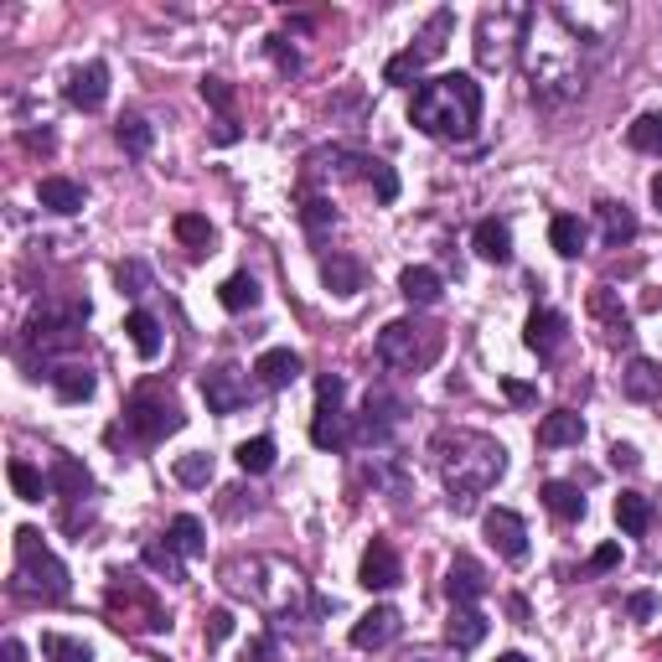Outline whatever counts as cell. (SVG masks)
I'll list each match as a JSON object with an SVG mask.
<instances>
[{
  "label": "cell",
  "instance_id": "cell-1",
  "mask_svg": "<svg viewBox=\"0 0 662 662\" xmlns=\"http://www.w3.org/2000/svg\"><path fill=\"white\" fill-rule=\"evenodd\" d=\"M409 120L430 140H471L482 124V83L471 73H440L414 89Z\"/></svg>",
  "mask_w": 662,
  "mask_h": 662
},
{
  "label": "cell",
  "instance_id": "cell-2",
  "mask_svg": "<svg viewBox=\"0 0 662 662\" xmlns=\"http://www.w3.org/2000/svg\"><path fill=\"white\" fill-rule=\"evenodd\" d=\"M430 455H435L440 482L455 492V502L492 492L496 477L508 471V451L492 435H482V430H440L430 440Z\"/></svg>",
  "mask_w": 662,
  "mask_h": 662
},
{
  "label": "cell",
  "instance_id": "cell-3",
  "mask_svg": "<svg viewBox=\"0 0 662 662\" xmlns=\"http://www.w3.org/2000/svg\"><path fill=\"white\" fill-rule=\"evenodd\" d=\"M16 595L31 601H68V570L62 559L42 543L37 528H16Z\"/></svg>",
  "mask_w": 662,
  "mask_h": 662
},
{
  "label": "cell",
  "instance_id": "cell-4",
  "mask_svg": "<svg viewBox=\"0 0 662 662\" xmlns=\"http://www.w3.org/2000/svg\"><path fill=\"white\" fill-rule=\"evenodd\" d=\"M440 347H445V331L414 317L389 321V327L378 331V362L393 368V373H424L440 358Z\"/></svg>",
  "mask_w": 662,
  "mask_h": 662
},
{
  "label": "cell",
  "instance_id": "cell-5",
  "mask_svg": "<svg viewBox=\"0 0 662 662\" xmlns=\"http://www.w3.org/2000/svg\"><path fill=\"white\" fill-rule=\"evenodd\" d=\"M109 621L120 626V632H165L171 621H165L161 601H156V590L136 574H109Z\"/></svg>",
  "mask_w": 662,
  "mask_h": 662
},
{
  "label": "cell",
  "instance_id": "cell-6",
  "mask_svg": "<svg viewBox=\"0 0 662 662\" xmlns=\"http://www.w3.org/2000/svg\"><path fill=\"white\" fill-rule=\"evenodd\" d=\"M181 424L187 420H181L177 399L161 389H140V393H130V404H124V430H130L140 445H161L165 435H177Z\"/></svg>",
  "mask_w": 662,
  "mask_h": 662
},
{
  "label": "cell",
  "instance_id": "cell-7",
  "mask_svg": "<svg viewBox=\"0 0 662 662\" xmlns=\"http://www.w3.org/2000/svg\"><path fill=\"white\" fill-rule=\"evenodd\" d=\"M202 399H208L212 414H233V409H243L249 404V378H243V368H233V362L208 368V373H202Z\"/></svg>",
  "mask_w": 662,
  "mask_h": 662
},
{
  "label": "cell",
  "instance_id": "cell-8",
  "mask_svg": "<svg viewBox=\"0 0 662 662\" xmlns=\"http://www.w3.org/2000/svg\"><path fill=\"white\" fill-rule=\"evenodd\" d=\"M482 528H487V543H492L508 564H523L528 559V523L512 508H487Z\"/></svg>",
  "mask_w": 662,
  "mask_h": 662
},
{
  "label": "cell",
  "instance_id": "cell-9",
  "mask_svg": "<svg viewBox=\"0 0 662 662\" xmlns=\"http://www.w3.org/2000/svg\"><path fill=\"white\" fill-rule=\"evenodd\" d=\"M358 580H362L368 590H393L399 580H404L399 549H393L389 539H373V543H368V554H362V564H358Z\"/></svg>",
  "mask_w": 662,
  "mask_h": 662
},
{
  "label": "cell",
  "instance_id": "cell-10",
  "mask_svg": "<svg viewBox=\"0 0 662 662\" xmlns=\"http://www.w3.org/2000/svg\"><path fill=\"white\" fill-rule=\"evenodd\" d=\"M590 317L601 321V331H605V342H626L632 337V311L621 305V295L611 285H595L590 290Z\"/></svg>",
  "mask_w": 662,
  "mask_h": 662
},
{
  "label": "cell",
  "instance_id": "cell-11",
  "mask_svg": "<svg viewBox=\"0 0 662 662\" xmlns=\"http://www.w3.org/2000/svg\"><path fill=\"white\" fill-rule=\"evenodd\" d=\"M104 99H109V68L104 62H83V68L68 78V104L93 114V109H104Z\"/></svg>",
  "mask_w": 662,
  "mask_h": 662
},
{
  "label": "cell",
  "instance_id": "cell-12",
  "mask_svg": "<svg viewBox=\"0 0 662 662\" xmlns=\"http://www.w3.org/2000/svg\"><path fill=\"white\" fill-rule=\"evenodd\" d=\"M621 393L632 404H658L662 399V362L658 358H632L621 368Z\"/></svg>",
  "mask_w": 662,
  "mask_h": 662
},
{
  "label": "cell",
  "instance_id": "cell-13",
  "mask_svg": "<svg viewBox=\"0 0 662 662\" xmlns=\"http://www.w3.org/2000/svg\"><path fill=\"white\" fill-rule=\"evenodd\" d=\"M393 636H399V611H393V605H373V611L358 616V626H352V648L378 652V648H389Z\"/></svg>",
  "mask_w": 662,
  "mask_h": 662
},
{
  "label": "cell",
  "instance_id": "cell-14",
  "mask_svg": "<svg viewBox=\"0 0 662 662\" xmlns=\"http://www.w3.org/2000/svg\"><path fill=\"white\" fill-rule=\"evenodd\" d=\"M564 337H570V321L559 317V311H533V317L523 321V342H528V352H539V358H554L559 347H564Z\"/></svg>",
  "mask_w": 662,
  "mask_h": 662
},
{
  "label": "cell",
  "instance_id": "cell-15",
  "mask_svg": "<svg viewBox=\"0 0 662 662\" xmlns=\"http://www.w3.org/2000/svg\"><path fill=\"white\" fill-rule=\"evenodd\" d=\"M445 595H451L455 605H477V601L487 595V570L477 564V559L455 554L451 570H445Z\"/></svg>",
  "mask_w": 662,
  "mask_h": 662
},
{
  "label": "cell",
  "instance_id": "cell-16",
  "mask_svg": "<svg viewBox=\"0 0 662 662\" xmlns=\"http://www.w3.org/2000/svg\"><path fill=\"white\" fill-rule=\"evenodd\" d=\"M404 420V404L399 399H389V393H368V409H362V424L358 435L373 440V445H383V440L393 435V424Z\"/></svg>",
  "mask_w": 662,
  "mask_h": 662
},
{
  "label": "cell",
  "instance_id": "cell-17",
  "mask_svg": "<svg viewBox=\"0 0 662 662\" xmlns=\"http://www.w3.org/2000/svg\"><path fill=\"white\" fill-rule=\"evenodd\" d=\"M254 373L264 389H290V383L305 373V362H301V352H290V347H270V352H259Z\"/></svg>",
  "mask_w": 662,
  "mask_h": 662
},
{
  "label": "cell",
  "instance_id": "cell-18",
  "mask_svg": "<svg viewBox=\"0 0 662 662\" xmlns=\"http://www.w3.org/2000/svg\"><path fill=\"white\" fill-rule=\"evenodd\" d=\"M585 440V420L574 409H554L539 420V445L543 451H564V445H580Z\"/></svg>",
  "mask_w": 662,
  "mask_h": 662
},
{
  "label": "cell",
  "instance_id": "cell-19",
  "mask_svg": "<svg viewBox=\"0 0 662 662\" xmlns=\"http://www.w3.org/2000/svg\"><path fill=\"white\" fill-rule=\"evenodd\" d=\"M595 218H601L605 249H621V243L636 239V212L626 208V202H611V197H601V202H595Z\"/></svg>",
  "mask_w": 662,
  "mask_h": 662
},
{
  "label": "cell",
  "instance_id": "cell-20",
  "mask_svg": "<svg viewBox=\"0 0 662 662\" xmlns=\"http://www.w3.org/2000/svg\"><path fill=\"white\" fill-rule=\"evenodd\" d=\"M445 642H451L455 652H471L487 642V616L477 611V605H455L451 621H445Z\"/></svg>",
  "mask_w": 662,
  "mask_h": 662
},
{
  "label": "cell",
  "instance_id": "cell-21",
  "mask_svg": "<svg viewBox=\"0 0 662 662\" xmlns=\"http://www.w3.org/2000/svg\"><path fill=\"white\" fill-rule=\"evenodd\" d=\"M37 197H42L47 212H62V218H68V212H83V202H89V192H83L73 177H42Z\"/></svg>",
  "mask_w": 662,
  "mask_h": 662
},
{
  "label": "cell",
  "instance_id": "cell-22",
  "mask_svg": "<svg viewBox=\"0 0 662 662\" xmlns=\"http://www.w3.org/2000/svg\"><path fill=\"white\" fill-rule=\"evenodd\" d=\"M352 435L358 430H352V420H347L342 409H317V420H311V445L317 451H342Z\"/></svg>",
  "mask_w": 662,
  "mask_h": 662
},
{
  "label": "cell",
  "instance_id": "cell-23",
  "mask_svg": "<svg viewBox=\"0 0 662 662\" xmlns=\"http://www.w3.org/2000/svg\"><path fill=\"white\" fill-rule=\"evenodd\" d=\"M539 496H543V508L554 512L559 523H580V518H585V492H580L574 482H543Z\"/></svg>",
  "mask_w": 662,
  "mask_h": 662
},
{
  "label": "cell",
  "instance_id": "cell-24",
  "mask_svg": "<svg viewBox=\"0 0 662 662\" xmlns=\"http://www.w3.org/2000/svg\"><path fill=\"white\" fill-rule=\"evenodd\" d=\"M440 290H445V280H440L430 264H409V270L399 274V295H404L409 305H435Z\"/></svg>",
  "mask_w": 662,
  "mask_h": 662
},
{
  "label": "cell",
  "instance_id": "cell-25",
  "mask_svg": "<svg viewBox=\"0 0 662 662\" xmlns=\"http://www.w3.org/2000/svg\"><path fill=\"white\" fill-rule=\"evenodd\" d=\"M471 243H477V254H482L487 264H508L512 259V228L496 223V218H482L477 233H471Z\"/></svg>",
  "mask_w": 662,
  "mask_h": 662
},
{
  "label": "cell",
  "instance_id": "cell-26",
  "mask_svg": "<svg viewBox=\"0 0 662 662\" xmlns=\"http://www.w3.org/2000/svg\"><path fill=\"white\" fill-rule=\"evenodd\" d=\"M616 523L621 533H632V539H642L652 523H658V508H652V496L642 492H621L616 496Z\"/></svg>",
  "mask_w": 662,
  "mask_h": 662
},
{
  "label": "cell",
  "instance_id": "cell-27",
  "mask_svg": "<svg viewBox=\"0 0 662 662\" xmlns=\"http://www.w3.org/2000/svg\"><path fill=\"white\" fill-rule=\"evenodd\" d=\"M165 543H171L181 559H197L208 549V528H202V518L181 512V518H171V528H165Z\"/></svg>",
  "mask_w": 662,
  "mask_h": 662
},
{
  "label": "cell",
  "instance_id": "cell-28",
  "mask_svg": "<svg viewBox=\"0 0 662 662\" xmlns=\"http://www.w3.org/2000/svg\"><path fill=\"white\" fill-rule=\"evenodd\" d=\"M47 487L58 496H83L93 487V477H89V467L83 461H73V455H58L52 461V471H47Z\"/></svg>",
  "mask_w": 662,
  "mask_h": 662
},
{
  "label": "cell",
  "instance_id": "cell-29",
  "mask_svg": "<svg viewBox=\"0 0 662 662\" xmlns=\"http://www.w3.org/2000/svg\"><path fill=\"white\" fill-rule=\"evenodd\" d=\"M321 280H327V290H337V295H358L362 290V264L352 254H327L321 259Z\"/></svg>",
  "mask_w": 662,
  "mask_h": 662
},
{
  "label": "cell",
  "instance_id": "cell-30",
  "mask_svg": "<svg viewBox=\"0 0 662 662\" xmlns=\"http://www.w3.org/2000/svg\"><path fill=\"white\" fill-rule=\"evenodd\" d=\"M52 389H58L62 404H83V399H93V373L89 368H78V362H62V368H52Z\"/></svg>",
  "mask_w": 662,
  "mask_h": 662
},
{
  "label": "cell",
  "instance_id": "cell-31",
  "mask_svg": "<svg viewBox=\"0 0 662 662\" xmlns=\"http://www.w3.org/2000/svg\"><path fill=\"white\" fill-rule=\"evenodd\" d=\"M585 239H590V228L580 223L574 212H559L554 223H549V243H554V254H564V259L585 254Z\"/></svg>",
  "mask_w": 662,
  "mask_h": 662
},
{
  "label": "cell",
  "instance_id": "cell-32",
  "mask_svg": "<svg viewBox=\"0 0 662 662\" xmlns=\"http://www.w3.org/2000/svg\"><path fill=\"white\" fill-rule=\"evenodd\" d=\"M124 331H130V342H136V352L146 362L161 358V321H156L151 311H130V317H124Z\"/></svg>",
  "mask_w": 662,
  "mask_h": 662
},
{
  "label": "cell",
  "instance_id": "cell-33",
  "mask_svg": "<svg viewBox=\"0 0 662 662\" xmlns=\"http://www.w3.org/2000/svg\"><path fill=\"white\" fill-rule=\"evenodd\" d=\"M626 146L642 156H662V109H652V114H636L632 124H626Z\"/></svg>",
  "mask_w": 662,
  "mask_h": 662
},
{
  "label": "cell",
  "instance_id": "cell-34",
  "mask_svg": "<svg viewBox=\"0 0 662 662\" xmlns=\"http://www.w3.org/2000/svg\"><path fill=\"white\" fill-rule=\"evenodd\" d=\"M218 301H223V311H254L259 305V280L254 274H228L223 290H218Z\"/></svg>",
  "mask_w": 662,
  "mask_h": 662
},
{
  "label": "cell",
  "instance_id": "cell-35",
  "mask_svg": "<svg viewBox=\"0 0 662 662\" xmlns=\"http://www.w3.org/2000/svg\"><path fill=\"white\" fill-rule=\"evenodd\" d=\"M114 140L124 146V156H146L156 146V130L151 120H140V114H124L120 124H114Z\"/></svg>",
  "mask_w": 662,
  "mask_h": 662
},
{
  "label": "cell",
  "instance_id": "cell-36",
  "mask_svg": "<svg viewBox=\"0 0 662 662\" xmlns=\"http://www.w3.org/2000/svg\"><path fill=\"white\" fill-rule=\"evenodd\" d=\"M424 68H430V58H424L420 47H409V52H399V58H389V68H383V83H424Z\"/></svg>",
  "mask_w": 662,
  "mask_h": 662
},
{
  "label": "cell",
  "instance_id": "cell-37",
  "mask_svg": "<svg viewBox=\"0 0 662 662\" xmlns=\"http://www.w3.org/2000/svg\"><path fill=\"white\" fill-rule=\"evenodd\" d=\"M42 658L47 662H93V648L89 642H78V636L42 632Z\"/></svg>",
  "mask_w": 662,
  "mask_h": 662
},
{
  "label": "cell",
  "instance_id": "cell-38",
  "mask_svg": "<svg viewBox=\"0 0 662 662\" xmlns=\"http://www.w3.org/2000/svg\"><path fill=\"white\" fill-rule=\"evenodd\" d=\"M6 477H11V487H16V496H21V502H42V492H52V487H47V477L31 467V461H11V467H6Z\"/></svg>",
  "mask_w": 662,
  "mask_h": 662
},
{
  "label": "cell",
  "instance_id": "cell-39",
  "mask_svg": "<svg viewBox=\"0 0 662 662\" xmlns=\"http://www.w3.org/2000/svg\"><path fill=\"white\" fill-rule=\"evenodd\" d=\"M239 467L249 471V477H264V471L274 467V440L270 435H254L239 445Z\"/></svg>",
  "mask_w": 662,
  "mask_h": 662
},
{
  "label": "cell",
  "instance_id": "cell-40",
  "mask_svg": "<svg viewBox=\"0 0 662 662\" xmlns=\"http://www.w3.org/2000/svg\"><path fill=\"white\" fill-rule=\"evenodd\" d=\"M177 239L192 249V254H208V243H212V223L202 218V212H181L177 218Z\"/></svg>",
  "mask_w": 662,
  "mask_h": 662
},
{
  "label": "cell",
  "instance_id": "cell-41",
  "mask_svg": "<svg viewBox=\"0 0 662 662\" xmlns=\"http://www.w3.org/2000/svg\"><path fill=\"white\" fill-rule=\"evenodd\" d=\"M301 223H305V233H311V243H321L331 233V223H337V212H331V202H321V197H305Z\"/></svg>",
  "mask_w": 662,
  "mask_h": 662
},
{
  "label": "cell",
  "instance_id": "cell-42",
  "mask_svg": "<svg viewBox=\"0 0 662 662\" xmlns=\"http://www.w3.org/2000/svg\"><path fill=\"white\" fill-rule=\"evenodd\" d=\"M140 559L151 564L156 574H165V580H181V554L171 549V543H161V539H151L146 549H140Z\"/></svg>",
  "mask_w": 662,
  "mask_h": 662
},
{
  "label": "cell",
  "instance_id": "cell-43",
  "mask_svg": "<svg viewBox=\"0 0 662 662\" xmlns=\"http://www.w3.org/2000/svg\"><path fill=\"white\" fill-rule=\"evenodd\" d=\"M177 482H181V487H208V482H212V455H208V451L177 455Z\"/></svg>",
  "mask_w": 662,
  "mask_h": 662
},
{
  "label": "cell",
  "instance_id": "cell-44",
  "mask_svg": "<svg viewBox=\"0 0 662 662\" xmlns=\"http://www.w3.org/2000/svg\"><path fill=\"white\" fill-rule=\"evenodd\" d=\"M451 21H455L451 11H435V16H430V27H424V37H420V52H424V58H440V52H445V31H451Z\"/></svg>",
  "mask_w": 662,
  "mask_h": 662
},
{
  "label": "cell",
  "instance_id": "cell-45",
  "mask_svg": "<svg viewBox=\"0 0 662 662\" xmlns=\"http://www.w3.org/2000/svg\"><path fill=\"white\" fill-rule=\"evenodd\" d=\"M362 177L373 181L383 202H393V197H399V177H393V171H389L383 161H368V156H362Z\"/></svg>",
  "mask_w": 662,
  "mask_h": 662
},
{
  "label": "cell",
  "instance_id": "cell-46",
  "mask_svg": "<svg viewBox=\"0 0 662 662\" xmlns=\"http://www.w3.org/2000/svg\"><path fill=\"white\" fill-rule=\"evenodd\" d=\"M264 52H270V58H274V68H280V73H285V78H295V73H301V52H295V47H290L285 37H270V42H264Z\"/></svg>",
  "mask_w": 662,
  "mask_h": 662
},
{
  "label": "cell",
  "instance_id": "cell-47",
  "mask_svg": "<svg viewBox=\"0 0 662 662\" xmlns=\"http://www.w3.org/2000/svg\"><path fill=\"white\" fill-rule=\"evenodd\" d=\"M202 99H208L212 109H223V114H233V89H228L223 78H202Z\"/></svg>",
  "mask_w": 662,
  "mask_h": 662
},
{
  "label": "cell",
  "instance_id": "cell-48",
  "mask_svg": "<svg viewBox=\"0 0 662 662\" xmlns=\"http://www.w3.org/2000/svg\"><path fill=\"white\" fill-rule=\"evenodd\" d=\"M342 378H331V373H321L317 378V409H342Z\"/></svg>",
  "mask_w": 662,
  "mask_h": 662
},
{
  "label": "cell",
  "instance_id": "cell-49",
  "mask_svg": "<svg viewBox=\"0 0 662 662\" xmlns=\"http://www.w3.org/2000/svg\"><path fill=\"white\" fill-rule=\"evenodd\" d=\"M616 564H621V543H601V549L590 554L585 570H590V574H605V570H616Z\"/></svg>",
  "mask_w": 662,
  "mask_h": 662
},
{
  "label": "cell",
  "instance_id": "cell-50",
  "mask_svg": "<svg viewBox=\"0 0 662 662\" xmlns=\"http://www.w3.org/2000/svg\"><path fill=\"white\" fill-rule=\"evenodd\" d=\"M233 636V616L228 611H212L208 616V642H228Z\"/></svg>",
  "mask_w": 662,
  "mask_h": 662
},
{
  "label": "cell",
  "instance_id": "cell-51",
  "mask_svg": "<svg viewBox=\"0 0 662 662\" xmlns=\"http://www.w3.org/2000/svg\"><path fill=\"white\" fill-rule=\"evenodd\" d=\"M611 467H616V471H636V467H642V455H636L632 445H611Z\"/></svg>",
  "mask_w": 662,
  "mask_h": 662
},
{
  "label": "cell",
  "instance_id": "cell-52",
  "mask_svg": "<svg viewBox=\"0 0 662 662\" xmlns=\"http://www.w3.org/2000/svg\"><path fill=\"white\" fill-rule=\"evenodd\" d=\"M120 285H130V295H146V270L140 264H120Z\"/></svg>",
  "mask_w": 662,
  "mask_h": 662
},
{
  "label": "cell",
  "instance_id": "cell-53",
  "mask_svg": "<svg viewBox=\"0 0 662 662\" xmlns=\"http://www.w3.org/2000/svg\"><path fill=\"white\" fill-rule=\"evenodd\" d=\"M502 393H508L512 404H533V399H539V393L528 389V383H518V378H508V383H502Z\"/></svg>",
  "mask_w": 662,
  "mask_h": 662
},
{
  "label": "cell",
  "instance_id": "cell-54",
  "mask_svg": "<svg viewBox=\"0 0 662 662\" xmlns=\"http://www.w3.org/2000/svg\"><path fill=\"white\" fill-rule=\"evenodd\" d=\"M243 662H274V636H259V642H249V658Z\"/></svg>",
  "mask_w": 662,
  "mask_h": 662
},
{
  "label": "cell",
  "instance_id": "cell-55",
  "mask_svg": "<svg viewBox=\"0 0 662 662\" xmlns=\"http://www.w3.org/2000/svg\"><path fill=\"white\" fill-rule=\"evenodd\" d=\"M0 662H27V648H21L16 636H6V642H0Z\"/></svg>",
  "mask_w": 662,
  "mask_h": 662
},
{
  "label": "cell",
  "instance_id": "cell-56",
  "mask_svg": "<svg viewBox=\"0 0 662 662\" xmlns=\"http://www.w3.org/2000/svg\"><path fill=\"white\" fill-rule=\"evenodd\" d=\"M652 611H658V601H652L648 590H642V595H632V616H652Z\"/></svg>",
  "mask_w": 662,
  "mask_h": 662
},
{
  "label": "cell",
  "instance_id": "cell-57",
  "mask_svg": "<svg viewBox=\"0 0 662 662\" xmlns=\"http://www.w3.org/2000/svg\"><path fill=\"white\" fill-rule=\"evenodd\" d=\"M233 140H239V130H233V120H223L218 124V146H233Z\"/></svg>",
  "mask_w": 662,
  "mask_h": 662
},
{
  "label": "cell",
  "instance_id": "cell-58",
  "mask_svg": "<svg viewBox=\"0 0 662 662\" xmlns=\"http://www.w3.org/2000/svg\"><path fill=\"white\" fill-rule=\"evenodd\" d=\"M652 202H658V208H662V171H658V177H652Z\"/></svg>",
  "mask_w": 662,
  "mask_h": 662
},
{
  "label": "cell",
  "instance_id": "cell-59",
  "mask_svg": "<svg viewBox=\"0 0 662 662\" xmlns=\"http://www.w3.org/2000/svg\"><path fill=\"white\" fill-rule=\"evenodd\" d=\"M496 662H528V658H523V652H502V658H496Z\"/></svg>",
  "mask_w": 662,
  "mask_h": 662
}]
</instances>
